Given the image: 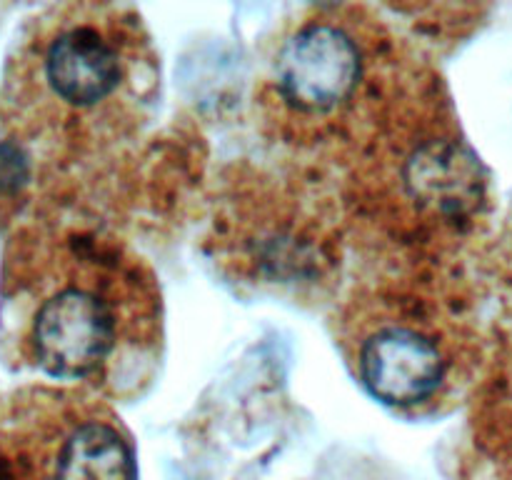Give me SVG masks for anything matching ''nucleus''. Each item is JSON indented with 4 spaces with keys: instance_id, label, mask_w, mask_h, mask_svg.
<instances>
[{
    "instance_id": "nucleus-3",
    "label": "nucleus",
    "mask_w": 512,
    "mask_h": 480,
    "mask_svg": "<svg viewBox=\"0 0 512 480\" xmlns=\"http://www.w3.org/2000/svg\"><path fill=\"white\" fill-rule=\"evenodd\" d=\"M375 28L348 8H313L280 35L258 100L290 143L318 145L358 128L378 103Z\"/></svg>"
},
{
    "instance_id": "nucleus-1",
    "label": "nucleus",
    "mask_w": 512,
    "mask_h": 480,
    "mask_svg": "<svg viewBox=\"0 0 512 480\" xmlns=\"http://www.w3.org/2000/svg\"><path fill=\"white\" fill-rule=\"evenodd\" d=\"M25 80L43 128L83 150L103 148L145 120L158 60L133 10L65 5L30 43Z\"/></svg>"
},
{
    "instance_id": "nucleus-7",
    "label": "nucleus",
    "mask_w": 512,
    "mask_h": 480,
    "mask_svg": "<svg viewBox=\"0 0 512 480\" xmlns=\"http://www.w3.org/2000/svg\"><path fill=\"white\" fill-rule=\"evenodd\" d=\"M28 163L15 145L0 143V193H13L25 183Z\"/></svg>"
},
{
    "instance_id": "nucleus-4",
    "label": "nucleus",
    "mask_w": 512,
    "mask_h": 480,
    "mask_svg": "<svg viewBox=\"0 0 512 480\" xmlns=\"http://www.w3.org/2000/svg\"><path fill=\"white\" fill-rule=\"evenodd\" d=\"M340 335L360 385L403 413L438 405L463 370V340L453 320L403 290L358 295L345 310Z\"/></svg>"
},
{
    "instance_id": "nucleus-5",
    "label": "nucleus",
    "mask_w": 512,
    "mask_h": 480,
    "mask_svg": "<svg viewBox=\"0 0 512 480\" xmlns=\"http://www.w3.org/2000/svg\"><path fill=\"white\" fill-rule=\"evenodd\" d=\"M373 155L380 198L398 210L403 228L420 233L458 230L475 218L485 180L468 145L448 120L423 108L415 120H393Z\"/></svg>"
},
{
    "instance_id": "nucleus-2",
    "label": "nucleus",
    "mask_w": 512,
    "mask_h": 480,
    "mask_svg": "<svg viewBox=\"0 0 512 480\" xmlns=\"http://www.w3.org/2000/svg\"><path fill=\"white\" fill-rule=\"evenodd\" d=\"M158 330V290L140 260L110 240L73 238L30 315L28 350L53 378L113 383Z\"/></svg>"
},
{
    "instance_id": "nucleus-6",
    "label": "nucleus",
    "mask_w": 512,
    "mask_h": 480,
    "mask_svg": "<svg viewBox=\"0 0 512 480\" xmlns=\"http://www.w3.org/2000/svg\"><path fill=\"white\" fill-rule=\"evenodd\" d=\"M48 420L50 478L138 480L133 443L108 405L63 395Z\"/></svg>"
}]
</instances>
